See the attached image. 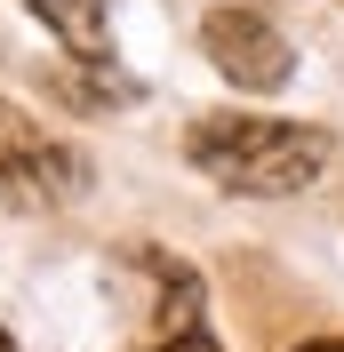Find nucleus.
Segmentation results:
<instances>
[{
  "label": "nucleus",
  "mask_w": 344,
  "mask_h": 352,
  "mask_svg": "<svg viewBox=\"0 0 344 352\" xmlns=\"http://www.w3.org/2000/svg\"><path fill=\"white\" fill-rule=\"evenodd\" d=\"M184 153L224 192H304L328 168V136L304 120H272V112H200Z\"/></svg>",
  "instance_id": "f257e3e1"
},
{
  "label": "nucleus",
  "mask_w": 344,
  "mask_h": 352,
  "mask_svg": "<svg viewBox=\"0 0 344 352\" xmlns=\"http://www.w3.org/2000/svg\"><path fill=\"white\" fill-rule=\"evenodd\" d=\"M200 48H208V65L224 72L233 88H280L288 72H297V48H288V32H280L272 16H264L257 0H224V8H208V24H200Z\"/></svg>",
  "instance_id": "7ed1b4c3"
},
{
  "label": "nucleus",
  "mask_w": 344,
  "mask_h": 352,
  "mask_svg": "<svg viewBox=\"0 0 344 352\" xmlns=\"http://www.w3.org/2000/svg\"><path fill=\"white\" fill-rule=\"evenodd\" d=\"M144 352H216V344H208V329H193V336H152Z\"/></svg>",
  "instance_id": "423d86ee"
},
{
  "label": "nucleus",
  "mask_w": 344,
  "mask_h": 352,
  "mask_svg": "<svg viewBox=\"0 0 344 352\" xmlns=\"http://www.w3.org/2000/svg\"><path fill=\"white\" fill-rule=\"evenodd\" d=\"M72 65H112V0H24Z\"/></svg>",
  "instance_id": "20e7f679"
},
{
  "label": "nucleus",
  "mask_w": 344,
  "mask_h": 352,
  "mask_svg": "<svg viewBox=\"0 0 344 352\" xmlns=\"http://www.w3.org/2000/svg\"><path fill=\"white\" fill-rule=\"evenodd\" d=\"M72 96V104H88V112H105V104H129L136 88L120 80V65H65V80H56Z\"/></svg>",
  "instance_id": "39448f33"
},
{
  "label": "nucleus",
  "mask_w": 344,
  "mask_h": 352,
  "mask_svg": "<svg viewBox=\"0 0 344 352\" xmlns=\"http://www.w3.org/2000/svg\"><path fill=\"white\" fill-rule=\"evenodd\" d=\"M0 352H17V344H8V329H0Z\"/></svg>",
  "instance_id": "6e6552de"
},
{
  "label": "nucleus",
  "mask_w": 344,
  "mask_h": 352,
  "mask_svg": "<svg viewBox=\"0 0 344 352\" xmlns=\"http://www.w3.org/2000/svg\"><path fill=\"white\" fill-rule=\"evenodd\" d=\"M88 192V160L65 136H48L24 104L0 96V200L8 208H72Z\"/></svg>",
  "instance_id": "f03ea898"
},
{
  "label": "nucleus",
  "mask_w": 344,
  "mask_h": 352,
  "mask_svg": "<svg viewBox=\"0 0 344 352\" xmlns=\"http://www.w3.org/2000/svg\"><path fill=\"white\" fill-rule=\"evenodd\" d=\"M297 352H344V336H312V344H297Z\"/></svg>",
  "instance_id": "0eeeda50"
}]
</instances>
